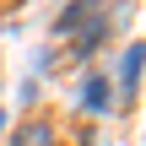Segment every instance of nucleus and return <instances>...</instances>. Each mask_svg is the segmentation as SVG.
I'll use <instances>...</instances> for the list:
<instances>
[{"label":"nucleus","mask_w":146,"mask_h":146,"mask_svg":"<svg viewBox=\"0 0 146 146\" xmlns=\"http://www.w3.org/2000/svg\"><path fill=\"white\" fill-rule=\"evenodd\" d=\"M141 65H146V49L130 38V43H125V54H119V81H114V87L125 92V103L141 92Z\"/></svg>","instance_id":"1"},{"label":"nucleus","mask_w":146,"mask_h":146,"mask_svg":"<svg viewBox=\"0 0 146 146\" xmlns=\"http://www.w3.org/2000/svg\"><path fill=\"white\" fill-rule=\"evenodd\" d=\"M0 130H5V114H0Z\"/></svg>","instance_id":"5"},{"label":"nucleus","mask_w":146,"mask_h":146,"mask_svg":"<svg viewBox=\"0 0 146 146\" xmlns=\"http://www.w3.org/2000/svg\"><path fill=\"white\" fill-rule=\"evenodd\" d=\"M108 27H114L108 16H87V22H81V33L70 38V60H87V54H98V49H103V38H108Z\"/></svg>","instance_id":"2"},{"label":"nucleus","mask_w":146,"mask_h":146,"mask_svg":"<svg viewBox=\"0 0 146 146\" xmlns=\"http://www.w3.org/2000/svg\"><path fill=\"white\" fill-rule=\"evenodd\" d=\"M11 146H54V125L43 114H27L22 125H11Z\"/></svg>","instance_id":"4"},{"label":"nucleus","mask_w":146,"mask_h":146,"mask_svg":"<svg viewBox=\"0 0 146 146\" xmlns=\"http://www.w3.org/2000/svg\"><path fill=\"white\" fill-rule=\"evenodd\" d=\"M76 103H81L87 114H103V108L114 103V81H108V76H81V87H76Z\"/></svg>","instance_id":"3"}]
</instances>
